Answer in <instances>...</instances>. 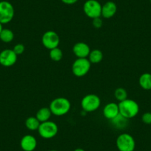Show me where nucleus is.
<instances>
[{
  "label": "nucleus",
  "mask_w": 151,
  "mask_h": 151,
  "mask_svg": "<svg viewBox=\"0 0 151 151\" xmlns=\"http://www.w3.org/2000/svg\"><path fill=\"white\" fill-rule=\"evenodd\" d=\"M73 53L77 58H88L91 53L90 46L83 42H79L73 46Z\"/></svg>",
  "instance_id": "9b49d317"
},
{
  "label": "nucleus",
  "mask_w": 151,
  "mask_h": 151,
  "mask_svg": "<svg viewBox=\"0 0 151 151\" xmlns=\"http://www.w3.org/2000/svg\"><path fill=\"white\" fill-rule=\"evenodd\" d=\"M118 104L119 114L127 119L134 118L139 114V105L135 100L127 99L124 101H120Z\"/></svg>",
  "instance_id": "f03ea898"
},
{
  "label": "nucleus",
  "mask_w": 151,
  "mask_h": 151,
  "mask_svg": "<svg viewBox=\"0 0 151 151\" xmlns=\"http://www.w3.org/2000/svg\"><path fill=\"white\" fill-rule=\"evenodd\" d=\"M37 131L42 138L45 139H50L57 135L59 127L56 123L49 120L45 122H42Z\"/></svg>",
  "instance_id": "423d86ee"
},
{
  "label": "nucleus",
  "mask_w": 151,
  "mask_h": 151,
  "mask_svg": "<svg viewBox=\"0 0 151 151\" xmlns=\"http://www.w3.org/2000/svg\"><path fill=\"white\" fill-rule=\"evenodd\" d=\"M139 84L141 88L145 91L151 90V73H144L139 76Z\"/></svg>",
  "instance_id": "2eb2a0df"
},
{
  "label": "nucleus",
  "mask_w": 151,
  "mask_h": 151,
  "mask_svg": "<svg viewBox=\"0 0 151 151\" xmlns=\"http://www.w3.org/2000/svg\"><path fill=\"white\" fill-rule=\"evenodd\" d=\"M88 58H77L72 65V73L76 77H83L88 73L91 68Z\"/></svg>",
  "instance_id": "7ed1b4c3"
},
{
  "label": "nucleus",
  "mask_w": 151,
  "mask_h": 151,
  "mask_svg": "<svg viewBox=\"0 0 151 151\" xmlns=\"http://www.w3.org/2000/svg\"><path fill=\"white\" fill-rule=\"evenodd\" d=\"M101 4L97 0H87L84 3L83 11L85 15L90 19L101 17Z\"/></svg>",
  "instance_id": "0eeeda50"
},
{
  "label": "nucleus",
  "mask_w": 151,
  "mask_h": 151,
  "mask_svg": "<svg viewBox=\"0 0 151 151\" xmlns=\"http://www.w3.org/2000/svg\"><path fill=\"white\" fill-rule=\"evenodd\" d=\"M53 115L50 111V108L49 107H42L40 110H38V111L36 112V117L37 118V119L40 122H45L49 121L51 117V116Z\"/></svg>",
  "instance_id": "dca6fc26"
},
{
  "label": "nucleus",
  "mask_w": 151,
  "mask_h": 151,
  "mask_svg": "<svg viewBox=\"0 0 151 151\" xmlns=\"http://www.w3.org/2000/svg\"><path fill=\"white\" fill-rule=\"evenodd\" d=\"M49 56L53 62H59L63 58V52L59 47H55V48L50 50Z\"/></svg>",
  "instance_id": "412c9836"
},
{
  "label": "nucleus",
  "mask_w": 151,
  "mask_h": 151,
  "mask_svg": "<svg viewBox=\"0 0 151 151\" xmlns=\"http://www.w3.org/2000/svg\"><path fill=\"white\" fill-rule=\"evenodd\" d=\"M2 29H3V27H2V24H1V23H0V33L2 32Z\"/></svg>",
  "instance_id": "cd10ccee"
},
{
  "label": "nucleus",
  "mask_w": 151,
  "mask_h": 151,
  "mask_svg": "<svg viewBox=\"0 0 151 151\" xmlns=\"http://www.w3.org/2000/svg\"><path fill=\"white\" fill-rule=\"evenodd\" d=\"M117 12V5L114 2L107 1L101 6V17L104 19H111Z\"/></svg>",
  "instance_id": "4468645a"
},
{
  "label": "nucleus",
  "mask_w": 151,
  "mask_h": 151,
  "mask_svg": "<svg viewBox=\"0 0 151 151\" xmlns=\"http://www.w3.org/2000/svg\"><path fill=\"white\" fill-rule=\"evenodd\" d=\"M73 151H85V150L82 149V148H76Z\"/></svg>",
  "instance_id": "bb28decb"
},
{
  "label": "nucleus",
  "mask_w": 151,
  "mask_h": 151,
  "mask_svg": "<svg viewBox=\"0 0 151 151\" xmlns=\"http://www.w3.org/2000/svg\"><path fill=\"white\" fill-rule=\"evenodd\" d=\"M127 120L126 118H124V116H122V115H118L116 117L113 119L110 120L112 122V124L114 125V127H116L118 129H123L126 127L127 125Z\"/></svg>",
  "instance_id": "aec40b11"
},
{
  "label": "nucleus",
  "mask_w": 151,
  "mask_h": 151,
  "mask_svg": "<svg viewBox=\"0 0 151 151\" xmlns=\"http://www.w3.org/2000/svg\"><path fill=\"white\" fill-rule=\"evenodd\" d=\"M118 115H119V109L117 103H107L103 108V116L107 119L112 120Z\"/></svg>",
  "instance_id": "ddd939ff"
},
{
  "label": "nucleus",
  "mask_w": 151,
  "mask_h": 151,
  "mask_svg": "<svg viewBox=\"0 0 151 151\" xmlns=\"http://www.w3.org/2000/svg\"><path fill=\"white\" fill-rule=\"evenodd\" d=\"M61 1H62V2H63L64 4H65V5H72L76 3L79 0H61Z\"/></svg>",
  "instance_id": "a878e982"
},
{
  "label": "nucleus",
  "mask_w": 151,
  "mask_h": 151,
  "mask_svg": "<svg viewBox=\"0 0 151 151\" xmlns=\"http://www.w3.org/2000/svg\"><path fill=\"white\" fill-rule=\"evenodd\" d=\"M40 124H41V122L37 119L36 116L28 117L27 119H26L25 122H24L26 128L29 130H31V131L38 130Z\"/></svg>",
  "instance_id": "a211bd4d"
},
{
  "label": "nucleus",
  "mask_w": 151,
  "mask_h": 151,
  "mask_svg": "<svg viewBox=\"0 0 151 151\" xmlns=\"http://www.w3.org/2000/svg\"><path fill=\"white\" fill-rule=\"evenodd\" d=\"M15 14L14 8L11 2L8 1L0 2V23L8 24L13 20Z\"/></svg>",
  "instance_id": "6e6552de"
},
{
  "label": "nucleus",
  "mask_w": 151,
  "mask_h": 151,
  "mask_svg": "<svg viewBox=\"0 0 151 151\" xmlns=\"http://www.w3.org/2000/svg\"><path fill=\"white\" fill-rule=\"evenodd\" d=\"M24 50H25V47H24V45L23 44H21V43H19V44H17L13 48V50L14 51V53L19 56V55L22 54L24 52Z\"/></svg>",
  "instance_id": "5701e85b"
},
{
  "label": "nucleus",
  "mask_w": 151,
  "mask_h": 151,
  "mask_svg": "<svg viewBox=\"0 0 151 151\" xmlns=\"http://www.w3.org/2000/svg\"><path fill=\"white\" fill-rule=\"evenodd\" d=\"M116 145L119 151H134L136 141L130 134L123 133L117 137Z\"/></svg>",
  "instance_id": "39448f33"
},
{
  "label": "nucleus",
  "mask_w": 151,
  "mask_h": 151,
  "mask_svg": "<svg viewBox=\"0 0 151 151\" xmlns=\"http://www.w3.org/2000/svg\"><path fill=\"white\" fill-rule=\"evenodd\" d=\"M101 99L99 96L93 93L85 96L81 101V107L85 113H92L99 108Z\"/></svg>",
  "instance_id": "20e7f679"
},
{
  "label": "nucleus",
  "mask_w": 151,
  "mask_h": 151,
  "mask_svg": "<svg viewBox=\"0 0 151 151\" xmlns=\"http://www.w3.org/2000/svg\"><path fill=\"white\" fill-rule=\"evenodd\" d=\"M103 57L104 55L101 50L99 49H94L91 50V53L88 56V59L91 64H99L102 61Z\"/></svg>",
  "instance_id": "f3484780"
},
{
  "label": "nucleus",
  "mask_w": 151,
  "mask_h": 151,
  "mask_svg": "<svg viewBox=\"0 0 151 151\" xmlns=\"http://www.w3.org/2000/svg\"><path fill=\"white\" fill-rule=\"evenodd\" d=\"M48 151H58V150H48Z\"/></svg>",
  "instance_id": "c85d7f7f"
},
{
  "label": "nucleus",
  "mask_w": 151,
  "mask_h": 151,
  "mask_svg": "<svg viewBox=\"0 0 151 151\" xmlns=\"http://www.w3.org/2000/svg\"><path fill=\"white\" fill-rule=\"evenodd\" d=\"M114 96L119 101H122L127 99V92L124 88H118L114 91Z\"/></svg>",
  "instance_id": "4be33fe9"
},
{
  "label": "nucleus",
  "mask_w": 151,
  "mask_h": 151,
  "mask_svg": "<svg viewBox=\"0 0 151 151\" xmlns=\"http://www.w3.org/2000/svg\"><path fill=\"white\" fill-rule=\"evenodd\" d=\"M49 108L53 115L62 116L69 113L71 108V103L67 98L58 97L50 101Z\"/></svg>",
  "instance_id": "f257e3e1"
},
{
  "label": "nucleus",
  "mask_w": 151,
  "mask_h": 151,
  "mask_svg": "<svg viewBox=\"0 0 151 151\" xmlns=\"http://www.w3.org/2000/svg\"><path fill=\"white\" fill-rule=\"evenodd\" d=\"M142 121L145 124H151V113L150 112H146L143 113L142 116Z\"/></svg>",
  "instance_id": "b1692460"
},
{
  "label": "nucleus",
  "mask_w": 151,
  "mask_h": 151,
  "mask_svg": "<svg viewBox=\"0 0 151 151\" xmlns=\"http://www.w3.org/2000/svg\"><path fill=\"white\" fill-rule=\"evenodd\" d=\"M42 43L45 48L49 50L59 47L60 38L58 33L53 30H47L45 32L42 37Z\"/></svg>",
  "instance_id": "1a4fd4ad"
},
{
  "label": "nucleus",
  "mask_w": 151,
  "mask_h": 151,
  "mask_svg": "<svg viewBox=\"0 0 151 151\" xmlns=\"http://www.w3.org/2000/svg\"><path fill=\"white\" fill-rule=\"evenodd\" d=\"M92 24L95 28L96 29L101 28L103 25V21L101 19V17H98V18L93 19Z\"/></svg>",
  "instance_id": "393cba45"
},
{
  "label": "nucleus",
  "mask_w": 151,
  "mask_h": 151,
  "mask_svg": "<svg viewBox=\"0 0 151 151\" xmlns=\"http://www.w3.org/2000/svg\"><path fill=\"white\" fill-rule=\"evenodd\" d=\"M14 33L11 30L3 28L0 33V40L5 43H10L14 40Z\"/></svg>",
  "instance_id": "6ab92c4d"
},
{
  "label": "nucleus",
  "mask_w": 151,
  "mask_h": 151,
  "mask_svg": "<svg viewBox=\"0 0 151 151\" xmlns=\"http://www.w3.org/2000/svg\"><path fill=\"white\" fill-rule=\"evenodd\" d=\"M20 147L24 151H34L37 147V140L32 135H24L20 141Z\"/></svg>",
  "instance_id": "f8f14e48"
},
{
  "label": "nucleus",
  "mask_w": 151,
  "mask_h": 151,
  "mask_svg": "<svg viewBox=\"0 0 151 151\" xmlns=\"http://www.w3.org/2000/svg\"><path fill=\"white\" fill-rule=\"evenodd\" d=\"M17 61V55L13 49H5L0 52V65L6 68L13 66Z\"/></svg>",
  "instance_id": "9d476101"
}]
</instances>
